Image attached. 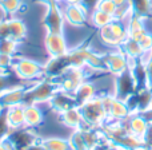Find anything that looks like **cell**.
I'll return each instance as SVG.
<instances>
[{
  "label": "cell",
  "instance_id": "obj_20",
  "mask_svg": "<svg viewBox=\"0 0 152 150\" xmlns=\"http://www.w3.org/2000/svg\"><path fill=\"white\" fill-rule=\"evenodd\" d=\"M0 7L3 8L5 13L8 15H13L16 13L21 7V0H3L0 3Z\"/></svg>",
  "mask_w": 152,
  "mask_h": 150
},
{
  "label": "cell",
  "instance_id": "obj_27",
  "mask_svg": "<svg viewBox=\"0 0 152 150\" xmlns=\"http://www.w3.org/2000/svg\"><path fill=\"white\" fill-rule=\"evenodd\" d=\"M27 150H45V148L42 145V143H40V145H35V143H34V145L29 146Z\"/></svg>",
  "mask_w": 152,
  "mask_h": 150
},
{
  "label": "cell",
  "instance_id": "obj_3",
  "mask_svg": "<svg viewBox=\"0 0 152 150\" xmlns=\"http://www.w3.org/2000/svg\"><path fill=\"white\" fill-rule=\"evenodd\" d=\"M100 36L107 44L119 46L128 38V31L124 30V27L113 19L110 24L100 28Z\"/></svg>",
  "mask_w": 152,
  "mask_h": 150
},
{
  "label": "cell",
  "instance_id": "obj_15",
  "mask_svg": "<svg viewBox=\"0 0 152 150\" xmlns=\"http://www.w3.org/2000/svg\"><path fill=\"white\" fill-rule=\"evenodd\" d=\"M121 46H123L124 54L128 55L129 58H140V55L144 52L142 46L139 44V42L135 39H131V38H127V39L121 43Z\"/></svg>",
  "mask_w": 152,
  "mask_h": 150
},
{
  "label": "cell",
  "instance_id": "obj_5",
  "mask_svg": "<svg viewBox=\"0 0 152 150\" xmlns=\"http://www.w3.org/2000/svg\"><path fill=\"white\" fill-rule=\"evenodd\" d=\"M45 48L51 58H60L68 52L67 48V42L63 36V32H48L45 36Z\"/></svg>",
  "mask_w": 152,
  "mask_h": 150
},
{
  "label": "cell",
  "instance_id": "obj_29",
  "mask_svg": "<svg viewBox=\"0 0 152 150\" xmlns=\"http://www.w3.org/2000/svg\"><path fill=\"white\" fill-rule=\"evenodd\" d=\"M127 1H128V0H113V3H115V4L118 5V7H119V5H123V4H126Z\"/></svg>",
  "mask_w": 152,
  "mask_h": 150
},
{
  "label": "cell",
  "instance_id": "obj_26",
  "mask_svg": "<svg viewBox=\"0 0 152 150\" xmlns=\"http://www.w3.org/2000/svg\"><path fill=\"white\" fill-rule=\"evenodd\" d=\"M147 75H148V86L152 87V59L147 63Z\"/></svg>",
  "mask_w": 152,
  "mask_h": 150
},
{
  "label": "cell",
  "instance_id": "obj_30",
  "mask_svg": "<svg viewBox=\"0 0 152 150\" xmlns=\"http://www.w3.org/2000/svg\"><path fill=\"white\" fill-rule=\"evenodd\" d=\"M120 150H129V149H121V148H120Z\"/></svg>",
  "mask_w": 152,
  "mask_h": 150
},
{
  "label": "cell",
  "instance_id": "obj_17",
  "mask_svg": "<svg viewBox=\"0 0 152 150\" xmlns=\"http://www.w3.org/2000/svg\"><path fill=\"white\" fill-rule=\"evenodd\" d=\"M112 20H113V16L108 15V13L103 12V11L94 10V12H92V21H94V24L96 27H99V28L110 24Z\"/></svg>",
  "mask_w": 152,
  "mask_h": 150
},
{
  "label": "cell",
  "instance_id": "obj_7",
  "mask_svg": "<svg viewBox=\"0 0 152 150\" xmlns=\"http://www.w3.org/2000/svg\"><path fill=\"white\" fill-rule=\"evenodd\" d=\"M124 123V126L127 127L131 134L136 135L139 138H143L145 130L148 127V122L145 121V118L142 114H129V117H127L124 121H121Z\"/></svg>",
  "mask_w": 152,
  "mask_h": 150
},
{
  "label": "cell",
  "instance_id": "obj_31",
  "mask_svg": "<svg viewBox=\"0 0 152 150\" xmlns=\"http://www.w3.org/2000/svg\"><path fill=\"white\" fill-rule=\"evenodd\" d=\"M142 150H152V149H142Z\"/></svg>",
  "mask_w": 152,
  "mask_h": 150
},
{
  "label": "cell",
  "instance_id": "obj_1",
  "mask_svg": "<svg viewBox=\"0 0 152 150\" xmlns=\"http://www.w3.org/2000/svg\"><path fill=\"white\" fill-rule=\"evenodd\" d=\"M79 109H80L81 115H83V122L92 129L102 126L103 122L107 121L108 118L105 109L103 106L102 98H92L91 100L86 102L84 105L79 106Z\"/></svg>",
  "mask_w": 152,
  "mask_h": 150
},
{
  "label": "cell",
  "instance_id": "obj_11",
  "mask_svg": "<svg viewBox=\"0 0 152 150\" xmlns=\"http://www.w3.org/2000/svg\"><path fill=\"white\" fill-rule=\"evenodd\" d=\"M60 117H61V122L66 126L72 127V129H79V126L83 122V115H81V111L79 109V106L71 107L66 111H61Z\"/></svg>",
  "mask_w": 152,
  "mask_h": 150
},
{
  "label": "cell",
  "instance_id": "obj_6",
  "mask_svg": "<svg viewBox=\"0 0 152 150\" xmlns=\"http://www.w3.org/2000/svg\"><path fill=\"white\" fill-rule=\"evenodd\" d=\"M64 20L72 26H83L87 19V8L83 4H68L66 3V8L61 10Z\"/></svg>",
  "mask_w": 152,
  "mask_h": 150
},
{
  "label": "cell",
  "instance_id": "obj_12",
  "mask_svg": "<svg viewBox=\"0 0 152 150\" xmlns=\"http://www.w3.org/2000/svg\"><path fill=\"white\" fill-rule=\"evenodd\" d=\"M129 110H128V106L126 105L124 100H120L118 98H115L112 102V106L110 109V113H108V118L107 121H124L127 117H129Z\"/></svg>",
  "mask_w": 152,
  "mask_h": 150
},
{
  "label": "cell",
  "instance_id": "obj_21",
  "mask_svg": "<svg viewBox=\"0 0 152 150\" xmlns=\"http://www.w3.org/2000/svg\"><path fill=\"white\" fill-rule=\"evenodd\" d=\"M116 8L118 5L113 3V0H99L95 7V10H99V11H103V12L108 13V15H115L116 12Z\"/></svg>",
  "mask_w": 152,
  "mask_h": 150
},
{
  "label": "cell",
  "instance_id": "obj_23",
  "mask_svg": "<svg viewBox=\"0 0 152 150\" xmlns=\"http://www.w3.org/2000/svg\"><path fill=\"white\" fill-rule=\"evenodd\" d=\"M139 44L142 46L143 51L152 50V35L148 34V32H145V34L139 39Z\"/></svg>",
  "mask_w": 152,
  "mask_h": 150
},
{
  "label": "cell",
  "instance_id": "obj_22",
  "mask_svg": "<svg viewBox=\"0 0 152 150\" xmlns=\"http://www.w3.org/2000/svg\"><path fill=\"white\" fill-rule=\"evenodd\" d=\"M12 55L10 54H3L0 52V71L4 72L5 70H8L10 67H12Z\"/></svg>",
  "mask_w": 152,
  "mask_h": 150
},
{
  "label": "cell",
  "instance_id": "obj_13",
  "mask_svg": "<svg viewBox=\"0 0 152 150\" xmlns=\"http://www.w3.org/2000/svg\"><path fill=\"white\" fill-rule=\"evenodd\" d=\"M95 91H96V90H95L94 84L88 83V82H83V83H81L74 92L76 105L81 106V105H84L86 102L91 100L92 98H95Z\"/></svg>",
  "mask_w": 152,
  "mask_h": 150
},
{
  "label": "cell",
  "instance_id": "obj_33",
  "mask_svg": "<svg viewBox=\"0 0 152 150\" xmlns=\"http://www.w3.org/2000/svg\"><path fill=\"white\" fill-rule=\"evenodd\" d=\"M1 1H3V0H0V3H1Z\"/></svg>",
  "mask_w": 152,
  "mask_h": 150
},
{
  "label": "cell",
  "instance_id": "obj_8",
  "mask_svg": "<svg viewBox=\"0 0 152 150\" xmlns=\"http://www.w3.org/2000/svg\"><path fill=\"white\" fill-rule=\"evenodd\" d=\"M103 61L104 64L111 72L119 75L123 71H126L128 69V63H127V59L124 56V54H107L105 56H103Z\"/></svg>",
  "mask_w": 152,
  "mask_h": 150
},
{
  "label": "cell",
  "instance_id": "obj_9",
  "mask_svg": "<svg viewBox=\"0 0 152 150\" xmlns=\"http://www.w3.org/2000/svg\"><path fill=\"white\" fill-rule=\"evenodd\" d=\"M8 141L15 150H27L35 143V137L28 132L19 130L12 135H8Z\"/></svg>",
  "mask_w": 152,
  "mask_h": 150
},
{
  "label": "cell",
  "instance_id": "obj_24",
  "mask_svg": "<svg viewBox=\"0 0 152 150\" xmlns=\"http://www.w3.org/2000/svg\"><path fill=\"white\" fill-rule=\"evenodd\" d=\"M142 140L144 142V149H152V122L148 123V127Z\"/></svg>",
  "mask_w": 152,
  "mask_h": 150
},
{
  "label": "cell",
  "instance_id": "obj_19",
  "mask_svg": "<svg viewBox=\"0 0 152 150\" xmlns=\"http://www.w3.org/2000/svg\"><path fill=\"white\" fill-rule=\"evenodd\" d=\"M19 47V42L13 39H0V52L13 55Z\"/></svg>",
  "mask_w": 152,
  "mask_h": 150
},
{
  "label": "cell",
  "instance_id": "obj_18",
  "mask_svg": "<svg viewBox=\"0 0 152 150\" xmlns=\"http://www.w3.org/2000/svg\"><path fill=\"white\" fill-rule=\"evenodd\" d=\"M131 7L134 8L136 16H147L151 11L150 0H131Z\"/></svg>",
  "mask_w": 152,
  "mask_h": 150
},
{
  "label": "cell",
  "instance_id": "obj_16",
  "mask_svg": "<svg viewBox=\"0 0 152 150\" xmlns=\"http://www.w3.org/2000/svg\"><path fill=\"white\" fill-rule=\"evenodd\" d=\"M45 150H72L68 141L60 140V138H50L42 142Z\"/></svg>",
  "mask_w": 152,
  "mask_h": 150
},
{
  "label": "cell",
  "instance_id": "obj_28",
  "mask_svg": "<svg viewBox=\"0 0 152 150\" xmlns=\"http://www.w3.org/2000/svg\"><path fill=\"white\" fill-rule=\"evenodd\" d=\"M64 3H68V4H81L83 0H63Z\"/></svg>",
  "mask_w": 152,
  "mask_h": 150
},
{
  "label": "cell",
  "instance_id": "obj_25",
  "mask_svg": "<svg viewBox=\"0 0 152 150\" xmlns=\"http://www.w3.org/2000/svg\"><path fill=\"white\" fill-rule=\"evenodd\" d=\"M7 82H8V76L4 74V72H0V92L3 90L8 89L7 87Z\"/></svg>",
  "mask_w": 152,
  "mask_h": 150
},
{
  "label": "cell",
  "instance_id": "obj_2",
  "mask_svg": "<svg viewBox=\"0 0 152 150\" xmlns=\"http://www.w3.org/2000/svg\"><path fill=\"white\" fill-rule=\"evenodd\" d=\"M13 71L18 78L23 79V81H29V79L39 78L44 72V66L39 64L37 62L31 61V59L21 58L19 59L16 63H13L12 66Z\"/></svg>",
  "mask_w": 152,
  "mask_h": 150
},
{
  "label": "cell",
  "instance_id": "obj_4",
  "mask_svg": "<svg viewBox=\"0 0 152 150\" xmlns=\"http://www.w3.org/2000/svg\"><path fill=\"white\" fill-rule=\"evenodd\" d=\"M136 87H137L136 81H135L134 75H132V71L127 69L126 71H123L118 76L115 98H118V99H120V100H126L128 97L135 94Z\"/></svg>",
  "mask_w": 152,
  "mask_h": 150
},
{
  "label": "cell",
  "instance_id": "obj_10",
  "mask_svg": "<svg viewBox=\"0 0 152 150\" xmlns=\"http://www.w3.org/2000/svg\"><path fill=\"white\" fill-rule=\"evenodd\" d=\"M5 118H7L8 126L11 129H21V126H26L24 109L20 107V105L12 106V107L8 109L7 114H5Z\"/></svg>",
  "mask_w": 152,
  "mask_h": 150
},
{
  "label": "cell",
  "instance_id": "obj_32",
  "mask_svg": "<svg viewBox=\"0 0 152 150\" xmlns=\"http://www.w3.org/2000/svg\"><path fill=\"white\" fill-rule=\"evenodd\" d=\"M58 1H59V3H60V1H63V0H58Z\"/></svg>",
  "mask_w": 152,
  "mask_h": 150
},
{
  "label": "cell",
  "instance_id": "obj_14",
  "mask_svg": "<svg viewBox=\"0 0 152 150\" xmlns=\"http://www.w3.org/2000/svg\"><path fill=\"white\" fill-rule=\"evenodd\" d=\"M24 118H26V126H37L42 123L43 114L36 105H24Z\"/></svg>",
  "mask_w": 152,
  "mask_h": 150
}]
</instances>
